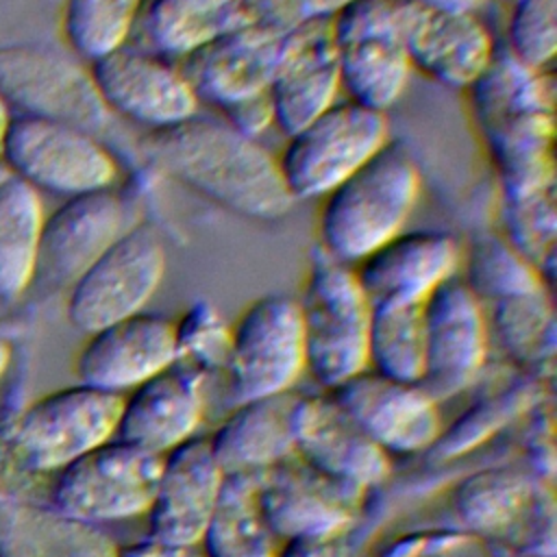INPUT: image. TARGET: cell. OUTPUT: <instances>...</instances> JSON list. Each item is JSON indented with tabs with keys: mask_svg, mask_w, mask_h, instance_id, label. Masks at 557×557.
<instances>
[{
	"mask_svg": "<svg viewBox=\"0 0 557 557\" xmlns=\"http://www.w3.org/2000/svg\"><path fill=\"white\" fill-rule=\"evenodd\" d=\"M141 152L165 176L248 220L276 222L296 202L278 159L257 137L222 117L196 113L185 122L148 131Z\"/></svg>",
	"mask_w": 557,
	"mask_h": 557,
	"instance_id": "cell-1",
	"label": "cell"
},
{
	"mask_svg": "<svg viewBox=\"0 0 557 557\" xmlns=\"http://www.w3.org/2000/svg\"><path fill=\"white\" fill-rule=\"evenodd\" d=\"M472 115L498 174L500 191H529L555 181V89L507 50L468 87Z\"/></svg>",
	"mask_w": 557,
	"mask_h": 557,
	"instance_id": "cell-2",
	"label": "cell"
},
{
	"mask_svg": "<svg viewBox=\"0 0 557 557\" xmlns=\"http://www.w3.org/2000/svg\"><path fill=\"white\" fill-rule=\"evenodd\" d=\"M420 196V170L413 157L387 141L361 168L337 183L318 215V248L355 265L398 235Z\"/></svg>",
	"mask_w": 557,
	"mask_h": 557,
	"instance_id": "cell-3",
	"label": "cell"
},
{
	"mask_svg": "<svg viewBox=\"0 0 557 557\" xmlns=\"http://www.w3.org/2000/svg\"><path fill=\"white\" fill-rule=\"evenodd\" d=\"M307 372L326 389L368 368L370 300L352 265L315 248L298 298Z\"/></svg>",
	"mask_w": 557,
	"mask_h": 557,
	"instance_id": "cell-4",
	"label": "cell"
},
{
	"mask_svg": "<svg viewBox=\"0 0 557 557\" xmlns=\"http://www.w3.org/2000/svg\"><path fill=\"white\" fill-rule=\"evenodd\" d=\"M453 511L459 527L500 555L555 557L553 483L531 470L494 466L468 474L453 492Z\"/></svg>",
	"mask_w": 557,
	"mask_h": 557,
	"instance_id": "cell-5",
	"label": "cell"
},
{
	"mask_svg": "<svg viewBox=\"0 0 557 557\" xmlns=\"http://www.w3.org/2000/svg\"><path fill=\"white\" fill-rule=\"evenodd\" d=\"M387 141L385 111L348 98L289 133L278 168L294 200L322 198Z\"/></svg>",
	"mask_w": 557,
	"mask_h": 557,
	"instance_id": "cell-6",
	"label": "cell"
},
{
	"mask_svg": "<svg viewBox=\"0 0 557 557\" xmlns=\"http://www.w3.org/2000/svg\"><path fill=\"white\" fill-rule=\"evenodd\" d=\"M124 394L70 385L33 400L15 420L9 446L24 472H59L115 437Z\"/></svg>",
	"mask_w": 557,
	"mask_h": 557,
	"instance_id": "cell-7",
	"label": "cell"
},
{
	"mask_svg": "<svg viewBox=\"0 0 557 557\" xmlns=\"http://www.w3.org/2000/svg\"><path fill=\"white\" fill-rule=\"evenodd\" d=\"M0 159L9 172L37 191L78 196L113 187L120 176L115 154L98 135L33 115L11 117Z\"/></svg>",
	"mask_w": 557,
	"mask_h": 557,
	"instance_id": "cell-8",
	"label": "cell"
},
{
	"mask_svg": "<svg viewBox=\"0 0 557 557\" xmlns=\"http://www.w3.org/2000/svg\"><path fill=\"white\" fill-rule=\"evenodd\" d=\"M161 457L111 437L54 472L50 505L91 524L146 516Z\"/></svg>",
	"mask_w": 557,
	"mask_h": 557,
	"instance_id": "cell-9",
	"label": "cell"
},
{
	"mask_svg": "<svg viewBox=\"0 0 557 557\" xmlns=\"http://www.w3.org/2000/svg\"><path fill=\"white\" fill-rule=\"evenodd\" d=\"M307 370L298 298L265 294L231 324L226 374L235 403L294 389Z\"/></svg>",
	"mask_w": 557,
	"mask_h": 557,
	"instance_id": "cell-10",
	"label": "cell"
},
{
	"mask_svg": "<svg viewBox=\"0 0 557 557\" xmlns=\"http://www.w3.org/2000/svg\"><path fill=\"white\" fill-rule=\"evenodd\" d=\"M0 96L17 115L65 122L94 135L113 120L89 67L37 44L0 46Z\"/></svg>",
	"mask_w": 557,
	"mask_h": 557,
	"instance_id": "cell-11",
	"label": "cell"
},
{
	"mask_svg": "<svg viewBox=\"0 0 557 557\" xmlns=\"http://www.w3.org/2000/svg\"><path fill=\"white\" fill-rule=\"evenodd\" d=\"M165 274L159 233L137 222L126 228L70 287L67 320L85 333L144 311Z\"/></svg>",
	"mask_w": 557,
	"mask_h": 557,
	"instance_id": "cell-12",
	"label": "cell"
},
{
	"mask_svg": "<svg viewBox=\"0 0 557 557\" xmlns=\"http://www.w3.org/2000/svg\"><path fill=\"white\" fill-rule=\"evenodd\" d=\"M331 15L342 89L355 102L387 111L411 76L396 0H355Z\"/></svg>",
	"mask_w": 557,
	"mask_h": 557,
	"instance_id": "cell-13",
	"label": "cell"
},
{
	"mask_svg": "<svg viewBox=\"0 0 557 557\" xmlns=\"http://www.w3.org/2000/svg\"><path fill=\"white\" fill-rule=\"evenodd\" d=\"M424 368L420 385L437 400H448L476 383L487 366L490 331L485 307L455 274L422 302Z\"/></svg>",
	"mask_w": 557,
	"mask_h": 557,
	"instance_id": "cell-14",
	"label": "cell"
},
{
	"mask_svg": "<svg viewBox=\"0 0 557 557\" xmlns=\"http://www.w3.org/2000/svg\"><path fill=\"white\" fill-rule=\"evenodd\" d=\"M104 107L148 131L165 128L198 113V96L178 63L131 44L89 63Z\"/></svg>",
	"mask_w": 557,
	"mask_h": 557,
	"instance_id": "cell-15",
	"label": "cell"
},
{
	"mask_svg": "<svg viewBox=\"0 0 557 557\" xmlns=\"http://www.w3.org/2000/svg\"><path fill=\"white\" fill-rule=\"evenodd\" d=\"M368 492L309 466L296 453L259 472V503L278 540L348 533Z\"/></svg>",
	"mask_w": 557,
	"mask_h": 557,
	"instance_id": "cell-16",
	"label": "cell"
},
{
	"mask_svg": "<svg viewBox=\"0 0 557 557\" xmlns=\"http://www.w3.org/2000/svg\"><path fill=\"white\" fill-rule=\"evenodd\" d=\"M329 394L387 455L426 453L444 431L440 403L420 383L366 368Z\"/></svg>",
	"mask_w": 557,
	"mask_h": 557,
	"instance_id": "cell-17",
	"label": "cell"
},
{
	"mask_svg": "<svg viewBox=\"0 0 557 557\" xmlns=\"http://www.w3.org/2000/svg\"><path fill=\"white\" fill-rule=\"evenodd\" d=\"M342 89L339 59L333 35V15L318 13L287 33L270 81L274 124L294 133L337 102Z\"/></svg>",
	"mask_w": 557,
	"mask_h": 557,
	"instance_id": "cell-18",
	"label": "cell"
},
{
	"mask_svg": "<svg viewBox=\"0 0 557 557\" xmlns=\"http://www.w3.org/2000/svg\"><path fill=\"white\" fill-rule=\"evenodd\" d=\"M396 7L411 70L444 87L468 89L490 65L496 48L476 13L431 9L413 0H396Z\"/></svg>",
	"mask_w": 557,
	"mask_h": 557,
	"instance_id": "cell-19",
	"label": "cell"
},
{
	"mask_svg": "<svg viewBox=\"0 0 557 557\" xmlns=\"http://www.w3.org/2000/svg\"><path fill=\"white\" fill-rule=\"evenodd\" d=\"M131 226L126 202L113 187L65 198L44 218L35 278L54 287H72Z\"/></svg>",
	"mask_w": 557,
	"mask_h": 557,
	"instance_id": "cell-20",
	"label": "cell"
},
{
	"mask_svg": "<svg viewBox=\"0 0 557 557\" xmlns=\"http://www.w3.org/2000/svg\"><path fill=\"white\" fill-rule=\"evenodd\" d=\"M224 479L207 437L194 435L165 453L146 511L148 537L168 544H200Z\"/></svg>",
	"mask_w": 557,
	"mask_h": 557,
	"instance_id": "cell-21",
	"label": "cell"
},
{
	"mask_svg": "<svg viewBox=\"0 0 557 557\" xmlns=\"http://www.w3.org/2000/svg\"><path fill=\"white\" fill-rule=\"evenodd\" d=\"M294 453L320 472L366 492L392 474L389 455L331 394H300L294 409Z\"/></svg>",
	"mask_w": 557,
	"mask_h": 557,
	"instance_id": "cell-22",
	"label": "cell"
},
{
	"mask_svg": "<svg viewBox=\"0 0 557 557\" xmlns=\"http://www.w3.org/2000/svg\"><path fill=\"white\" fill-rule=\"evenodd\" d=\"M281 41L283 37L278 35L242 24L178 59V67L198 100L213 104L222 113L270 96L268 89L278 63Z\"/></svg>",
	"mask_w": 557,
	"mask_h": 557,
	"instance_id": "cell-23",
	"label": "cell"
},
{
	"mask_svg": "<svg viewBox=\"0 0 557 557\" xmlns=\"http://www.w3.org/2000/svg\"><path fill=\"white\" fill-rule=\"evenodd\" d=\"M174 361V320L139 311L89 333L74 370L78 383L122 394Z\"/></svg>",
	"mask_w": 557,
	"mask_h": 557,
	"instance_id": "cell-24",
	"label": "cell"
},
{
	"mask_svg": "<svg viewBox=\"0 0 557 557\" xmlns=\"http://www.w3.org/2000/svg\"><path fill=\"white\" fill-rule=\"evenodd\" d=\"M461 263L459 242L444 231H400L352 265L370 305L424 302Z\"/></svg>",
	"mask_w": 557,
	"mask_h": 557,
	"instance_id": "cell-25",
	"label": "cell"
},
{
	"mask_svg": "<svg viewBox=\"0 0 557 557\" xmlns=\"http://www.w3.org/2000/svg\"><path fill=\"white\" fill-rule=\"evenodd\" d=\"M207 379L172 363L128 389L115 437L154 455H165L196 435L205 413Z\"/></svg>",
	"mask_w": 557,
	"mask_h": 557,
	"instance_id": "cell-26",
	"label": "cell"
},
{
	"mask_svg": "<svg viewBox=\"0 0 557 557\" xmlns=\"http://www.w3.org/2000/svg\"><path fill=\"white\" fill-rule=\"evenodd\" d=\"M300 394L287 389L237 403L207 437L224 474L261 472L294 455V409Z\"/></svg>",
	"mask_w": 557,
	"mask_h": 557,
	"instance_id": "cell-27",
	"label": "cell"
},
{
	"mask_svg": "<svg viewBox=\"0 0 557 557\" xmlns=\"http://www.w3.org/2000/svg\"><path fill=\"white\" fill-rule=\"evenodd\" d=\"M120 546L100 524L52 505L0 496V557H117Z\"/></svg>",
	"mask_w": 557,
	"mask_h": 557,
	"instance_id": "cell-28",
	"label": "cell"
},
{
	"mask_svg": "<svg viewBox=\"0 0 557 557\" xmlns=\"http://www.w3.org/2000/svg\"><path fill=\"white\" fill-rule=\"evenodd\" d=\"M242 24L237 0H144L135 28L146 50L183 59Z\"/></svg>",
	"mask_w": 557,
	"mask_h": 557,
	"instance_id": "cell-29",
	"label": "cell"
},
{
	"mask_svg": "<svg viewBox=\"0 0 557 557\" xmlns=\"http://www.w3.org/2000/svg\"><path fill=\"white\" fill-rule=\"evenodd\" d=\"M485 307L490 337L505 357L542 379V368L553 372L555 359V307L548 287L498 298Z\"/></svg>",
	"mask_w": 557,
	"mask_h": 557,
	"instance_id": "cell-30",
	"label": "cell"
},
{
	"mask_svg": "<svg viewBox=\"0 0 557 557\" xmlns=\"http://www.w3.org/2000/svg\"><path fill=\"white\" fill-rule=\"evenodd\" d=\"M278 544L259 503V472L228 474L200 540L207 557H276Z\"/></svg>",
	"mask_w": 557,
	"mask_h": 557,
	"instance_id": "cell-31",
	"label": "cell"
},
{
	"mask_svg": "<svg viewBox=\"0 0 557 557\" xmlns=\"http://www.w3.org/2000/svg\"><path fill=\"white\" fill-rule=\"evenodd\" d=\"M44 202L17 176L0 181V302H15L35 281Z\"/></svg>",
	"mask_w": 557,
	"mask_h": 557,
	"instance_id": "cell-32",
	"label": "cell"
},
{
	"mask_svg": "<svg viewBox=\"0 0 557 557\" xmlns=\"http://www.w3.org/2000/svg\"><path fill=\"white\" fill-rule=\"evenodd\" d=\"M368 368L389 379L420 381L424 368L422 302L370 305Z\"/></svg>",
	"mask_w": 557,
	"mask_h": 557,
	"instance_id": "cell-33",
	"label": "cell"
},
{
	"mask_svg": "<svg viewBox=\"0 0 557 557\" xmlns=\"http://www.w3.org/2000/svg\"><path fill=\"white\" fill-rule=\"evenodd\" d=\"M503 239L533 263L550 285L557 259V185L500 191Z\"/></svg>",
	"mask_w": 557,
	"mask_h": 557,
	"instance_id": "cell-34",
	"label": "cell"
},
{
	"mask_svg": "<svg viewBox=\"0 0 557 557\" xmlns=\"http://www.w3.org/2000/svg\"><path fill=\"white\" fill-rule=\"evenodd\" d=\"M144 0H65L61 33L67 48L96 61L128 44Z\"/></svg>",
	"mask_w": 557,
	"mask_h": 557,
	"instance_id": "cell-35",
	"label": "cell"
},
{
	"mask_svg": "<svg viewBox=\"0 0 557 557\" xmlns=\"http://www.w3.org/2000/svg\"><path fill=\"white\" fill-rule=\"evenodd\" d=\"M463 281L483 305L513 294L550 289L542 272L500 235H481L472 242Z\"/></svg>",
	"mask_w": 557,
	"mask_h": 557,
	"instance_id": "cell-36",
	"label": "cell"
},
{
	"mask_svg": "<svg viewBox=\"0 0 557 557\" xmlns=\"http://www.w3.org/2000/svg\"><path fill=\"white\" fill-rule=\"evenodd\" d=\"M540 400H542V379L537 376L518 379L513 381V385H509L500 394L485 398L472 411L461 416L455 429L442 431L435 444L431 446V453H437L440 457H457L463 450L479 444L498 424L535 407Z\"/></svg>",
	"mask_w": 557,
	"mask_h": 557,
	"instance_id": "cell-37",
	"label": "cell"
},
{
	"mask_svg": "<svg viewBox=\"0 0 557 557\" xmlns=\"http://www.w3.org/2000/svg\"><path fill=\"white\" fill-rule=\"evenodd\" d=\"M176 329V363L202 374L226 370L231 348V324L207 300H196L185 309Z\"/></svg>",
	"mask_w": 557,
	"mask_h": 557,
	"instance_id": "cell-38",
	"label": "cell"
},
{
	"mask_svg": "<svg viewBox=\"0 0 557 557\" xmlns=\"http://www.w3.org/2000/svg\"><path fill=\"white\" fill-rule=\"evenodd\" d=\"M507 52L533 70H546L557 52V0H511Z\"/></svg>",
	"mask_w": 557,
	"mask_h": 557,
	"instance_id": "cell-39",
	"label": "cell"
},
{
	"mask_svg": "<svg viewBox=\"0 0 557 557\" xmlns=\"http://www.w3.org/2000/svg\"><path fill=\"white\" fill-rule=\"evenodd\" d=\"M381 557H503L481 535L457 529H420L389 542Z\"/></svg>",
	"mask_w": 557,
	"mask_h": 557,
	"instance_id": "cell-40",
	"label": "cell"
},
{
	"mask_svg": "<svg viewBox=\"0 0 557 557\" xmlns=\"http://www.w3.org/2000/svg\"><path fill=\"white\" fill-rule=\"evenodd\" d=\"M244 24L285 37L309 17L318 15L315 0H237Z\"/></svg>",
	"mask_w": 557,
	"mask_h": 557,
	"instance_id": "cell-41",
	"label": "cell"
},
{
	"mask_svg": "<svg viewBox=\"0 0 557 557\" xmlns=\"http://www.w3.org/2000/svg\"><path fill=\"white\" fill-rule=\"evenodd\" d=\"M537 420L531 426V437L527 442L531 472L540 479L553 483L555 474V448H553V411L548 403L537 405Z\"/></svg>",
	"mask_w": 557,
	"mask_h": 557,
	"instance_id": "cell-42",
	"label": "cell"
},
{
	"mask_svg": "<svg viewBox=\"0 0 557 557\" xmlns=\"http://www.w3.org/2000/svg\"><path fill=\"white\" fill-rule=\"evenodd\" d=\"M276 557H357L348 533L298 535L281 540Z\"/></svg>",
	"mask_w": 557,
	"mask_h": 557,
	"instance_id": "cell-43",
	"label": "cell"
},
{
	"mask_svg": "<svg viewBox=\"0 0 557 557\" xmlns=\"http://www.w3.org/2000/svg\"><path fill=\"white\" fill-rule=\"evenodd\" d=\"M117 557H207V553L200 544H168L146 537L135 544L120 546Z\"/></svg>",
	"mask_w": 557,
	"mask_h": 557,
	"instance_id": "cell-44",
	"label": "cell"
},
{
	"mask_svg": "<svg viewBox=\"0 0 557 557\" xmlns=\"http://www.w3.org/2000/svg\"><path fill=\"white\" fill-rule=\"evenodd\" d=\"M431 9H442V11H455V13H476L485 0H413Z\"/></svg>",
	"mask_w": 557,
	"mask_h": 557,
	"instance_id": "cell-45",
	"label": "cell"
},
{
	"mask_svg": "<svg viewBox=\"0 0 557 557\" xmlns=\"http://www.w3.org/2000/svg\"><path fill=\"white\" fill-rule=\"evenodd\" d=\"M350 2H355V0H315L320 13H335V11H339L342 7L350 4Z\"/></svg>",
	"mask_w": 557,
	"mask_h": 557,
	"instance_id": "cell-46",
	"label": "cell"
},
{
	"mask_svg": "<svg viewBox=\"0 0 557 557\" xmlns=\"http://www.w3.org/2000/svg\"><path fill=\"white\" fill-rule=\"evenodd\" d=\"M9 361H11V344L4 337H0V376L9 368Z\"/></svg>",
	"mask_w": 557,
	"mask_h": 557,
	"instance_id": "cell-47",
	"label": "cell"
},
{
	"mask_svg": "<svg viewBox=\"0 0 557 557\" xmlns=\"http://www.w3.org/2000/svg\"><path fill=\"white\" fill-rule=\"evenodd\" d=\"M11 117H13L11 109H9V104L0 96V144H2V137H4V131H7L9 122H11Z\"/></svg>",
	"mask_w": 557,
	"mask_h": 557,
	"instance_id": "cell-48",
	"label": "cell"
},
{
	"mask_svg": "<svg viewBox=\"0 0 557 557\" xmlns=\"http://www.w3.org/2000/svg\"><path fill=\"white\" fill-rule=\"evenodd\" d=\"M503 557H540V555H503Z\"/></svg>",
	"mask_w": 557,
	"mask_h": 557,
	"instance_id": "cell-49",
	"label": "cell"
},
{
	"mask_svg": "<svg viewBox=\"0 0 557 557\" xmlns=\"http://www.w3.org/2000/svg\"><path fill=\"white\" fill-rule=\"evenodd\" d=\"M509 2H511V0H509Z\"/></svg>",
	"mask_w": 557,
	"mask_h": 557,
	"instance_id": "cell-50",
	"label": "cell"
}]
</instances>
